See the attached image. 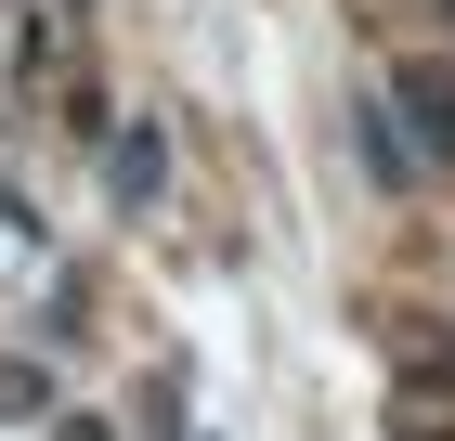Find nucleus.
<instances>
[{"instance_id":"f257e3e1","label":"nucleus","mask_w":455,"mask_h":441,"mask_svg":"<svg viewBox=\"0 0 455 441\" xmlns=\"http://www.w3.org/2000/svg\"><path fill=\"white\" fill-rule=\"evenodd\" d=\"M156 182H170V143H156V130H131V143H117V195L143 208V195H156Z\"/></svg>"}]
</instances>
